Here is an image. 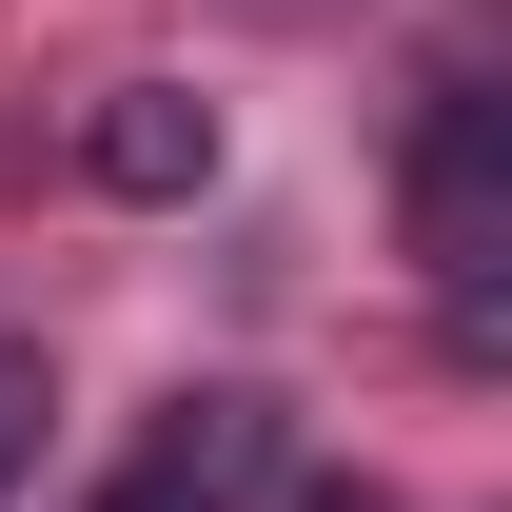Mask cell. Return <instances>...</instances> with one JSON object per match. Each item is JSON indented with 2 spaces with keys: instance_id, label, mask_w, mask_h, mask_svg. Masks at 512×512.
<instances>
[{
  "instance_id": "1",
  "label": "cell",
  "mask_w": 512,
  "mask_h": 512,
  "mask_svg": "<svg viewBox=\"0 0 512 512\" xmlns=\"http://www.w3.org/2000/svg\"><path fill=\"white\" fill-rule=\"evenodd\" d=\"M414 256H434L453 316H493V256H512V99L493 79H434V119H414Z\"/></svg>"
},
{
  "instance_id": "2",
  "label": "cell",
  "mask_w": 512,
  "mask_h": 512,
  "mask_svg": "<svg viewBox=\"0 0 512 512\" xmlns=\"http://www.w3.org/2000/svg\"><path fill=\"white\" fill-rule=\"evenodd\" d=\"M256 493H276V394L217 375V394H158V434L119 453L99 512H256Z\"/></svg>"
},
{
  "instance_id": "3",
  "label": "cell",
  "mask_w": 512,
  "mask_h": 512,
  "mask_svg": "<svg viewBox=\"0 0 512 512\" xmlns=\"http://www.w3.org/2000/svg\"><path fill=\"white\" fill-rule=\"evenodd\" d=\"M79 178L99 197H197L217 178V99H197V79H119V99L79 119Z\"/></svg>"
},
{
  "instance_id": "4",
  "label": "cell",
  "mask_w": 512,
  "mask_h": 512,
  "mask_svg": "<svg viewBox=\"0 0 512 512\" xmlns=\"http://www.w3.org/2000/svg\"><path fill=\"white\" fill-rule=\"evenodd\" d=\"M40 414H60V394H40V335H0V493L40 473Z\"/></svg>"
},
{
  "instance_id": "5",
  "label": "cell",
  "mask_w": 512,
  "mask_h": 512,
  "mask_svg": "<svg viewBox=\"0 0 512 512\" xmlns=\"http://www.w3.org/2000/svg\"><path fill=\"white\" fill-rule=\"evenodd\" d=\"M296 512H394V493H375V473H296Z\"/></svg>"
}]
</instances>
